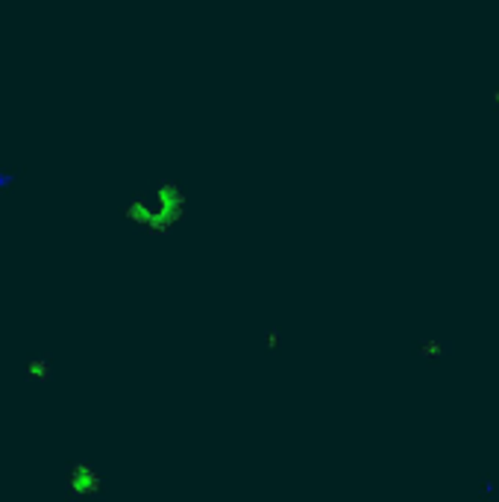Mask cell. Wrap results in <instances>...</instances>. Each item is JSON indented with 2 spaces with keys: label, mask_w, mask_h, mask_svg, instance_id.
<instances>
[{
  "label": "cell",
  "mask_w": 499,
  "mask_h": 502,
  "mask_svg": "<svg viewBox=\"0 0 499 502\" xmlns=\"http://www.w3.org/2000/svg\"><path fill=\"white\" fill-rule=\"evenodd\" d=\"M479 494H482V496H485V494H487V496L496 494V488L491 485V479H482V490H479Z\"/></svg>",
  "instance_id": "cell-1"
}]
</instances>
